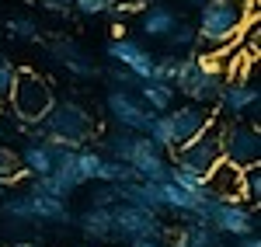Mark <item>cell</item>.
Segmentation results:
<instances>
[{"label":"cell","mask_w":261,"mask_h":247,"mask_svg":"<svg viewBox=\"0 0 261 247\" xmlns=\"http://www.w3.org/2000/svg\"><path fill=\"white\" fill-rule=\"evenodd\" d=\"M251 21V4L241 0H205L199 7V21H195V56H216L223 49H230L233 42L244 35Z\"/></svg>","instance_id":"1"},{"label":"cell","mask_w":261,"mask_h":247,"mask_svg":"<svg viewBox=\"0 0 261 247\" xmlns=\"http://www.w3.org/2000/svg\"><path fill=\"white\" fill-rule=\"evenodd\" d=\"M42 129H45V143L60 146V150H81L98 136L94 115L87 112V104L73 101V98L53 101V108L42 119Z\"/></svg>","instance_id":"2"},{"label":"cell","mask_w":261,"mask_h":247,"mask_svg":"<svg viewBox=\"0 0 261 247\" xmlns=\"http://www.w3.org/2000/svg\"><path fill=\"white\" fill-rule=\"evenodd\" d=\"M53 101H56V94H53L49 80L39 77L35 70H21V66H18V77H14L11 98H7L14 122H18V125L42 122V119H45V112L53 108Z\"/></svg>","instance_id":"3"},{"label":"cell","mask_w":261,"mask_h":247,"mask_svg":"<svg viewBox=\"0 0 261 247\" xmlns=\"http://www.w3.org/2000/svg\"><path fill=\"white\" fill-rule=\"evenodd\" d=\"M220 129H223V119L216 115V119L205 125L199 136H192V140H185L181 146H174L167 160H171L174 167H185V171H192V174H202V178H205V174L223 160Z\"/></svg>","instance_id":"4"},{"label":"cell","mask_w":261,"mask_h":247,"mask_svg":"<svg viewBox=\"0 0 261 247\" xmlns=\"http://www.w3.org/2000/svg\"><path fill=\"white\" fill-rule=\"evenodd\" d=\"M220 150H223V160L237 167H258L261 160V132H258V122H244V119H223V129H220Z\"/></svg>","instance_id":"5"},{"label":"cell","mask_w":261,"mask_h":247,"mask_svg":"<svg viewBox=\"0 0 261 247\" xmlns=\"http://www.w3.org/2000/svg\"><path fill=\"white\" fill-rule=\"evenodd\" d=\"M112 230H115V240H140V237H161L167 240V223L153 212H143V209L119 202L112 206Z\"/></svg>","instance_id":"6"},{"label":"cell","mask_w":261,"mask_h":247,"mask_svg":"<svg viewBox=\"0 0 261 247\" xmlns=\"http://www.w3.org/2000/svg\"><path fill=\"white\" fill-rule=\"evenodd\" d=\"M105 112L115 122V129H125V132H146V125L153 119V112L140 101L136 91H115V87L105 98Z\"/></svg>","instance_id":"7"},{"label":"cell","mask_w":261,"mask_h":247,"mask_svg":"<svg viewBox=\"0 0 261 247\" xmlns=\"http://www.w3.org/2000/svg\"><path fill=\"white\" fill-rule=\"evenodd\" d=\"M209 227L223 233V237H247V233H258V212L247 206V202H216L213 216H209Z\"/></svg>","instance_id":"8"},{"label":"cell","mask_w":261,"mask_h":247,"mask_svg":"<svg viewBox=\"0 0 261 247\" xmlns=\"http://www.w3.org/2000/svg\"><path fill=\"white\" fill-rule=\"evenodd\" d=\"M129 167L136 171V181H153V185H161V181L171 178V160H167V153L157 150L143 132H136V143H133V153H129Z\"/></svg>","instance_id":"9"},{"label":"cell","mask_w":261,"mask_h":247,"mask_svg":"<svg viewBox=\"0 0 261 247\" xmlns=\"http://www.w3.org/2000/svg\"><path fill=\"white\" fill-rule=\"evenodd\" d=\"M213 119H216V112H213V108H205V104H192V101L164 112V122H167V129H171L174 146H181L185 140H192V136H199Z\"/></svg>","instance_id":"10"},{"label":"cell","mask_w":261,"mask_h":247,"mask_svg":"<svg viewBox=\"0 0 261 247\" xmlns=\"http://www.w3.org/2000/svg\"><path fill=\"white\" fill-rule=\"evenodd\" d=\"M261 104V91L247 80H226L216 98V108H220L223 119H244L251 112H258Z\"/></svg>","instance_id":"11"},{"label":"cell","mask_w":261,"mask_h":247,"mask_svg":"<svg viewBox=\"0 0 261 247\" xmlns=\"http://www.w3.org/2000/svg\"><path fill=\"white\" fill-rule=\"evenodd\" d=\"M105 56L112 63H119V66H125V70H133L140 80H150L153 77V52H146L140 42L133 39H112L108 45H105Z\"/></svg>","instance_id":"12"},{"label":"cell","mask_w":261,"mask_h":247,"mask_svg":"<svg viewBox=\"0 0 261 247\" xmlns=\"http://www.w3.org/2000/svg\"><path fill=\"white\" fill-rule=\"evenodd\" d=\"M49 52H53V60L60 63L73 80H91V77H98L94 60H91L73 39H49Z\"/></svg>","instance_id":"13"},{"label":"cell","mask_w":261,"mask_h":247,"mask_svg":"<svg viewBox=\"0 0 261 247\" xmlns=\"http://www.w3.org/2000/svg\"><path fill=\"white\" fill-rule=\"evenodd\" d=\"M241 171L244 167L230 164V160H220V164L205 174L209 199H216V202H241Z\"/></svg>","instance_id":"14"},{"label":"cell","mask_w":261,"mask_h":247,"mask_svg":"<svg viewBox=\"0 0 261 247\" xmlns=\"http://www.w3.org/2000/svg\"><path fill=\"white\" fill-rule=\"evenodd\" d=\"M56 157H60V146H53V143H28L18 153L21 174H24V178H42V174H53Z\"/></svg>","instance_id":"15"},{"label":"cell","mask_w":261,"mask_h":247,"mask_svg":"<svg viewBox=\"0 0 261 247\" xmlns=\"http://www.w3.org/2000/svg\"><path fill=\"white\" fill-rule=\"evenodd\" d=\"M77 227L87 240L94 244H115V230H112V209L105 206H91L77 216Z\"/></svg>","instance_id":"16"},{"label":"cell","mask_w":261,"mask_h":247,"mask_svg":"<svg viewBox=\"0 0 261 247\" xmlns=\"http://www.w3.org/2000/svg\"><path fill=\"white\" fill-rule=\"evenodd\" d=\"M171 247H223L226 244V237L216 233V230L209 227V223H181L174 233H167Z\"/></svg>","instance_id":"17"},{"label":"cell","mask_w":261,"mask_h":247,"mask_svg":"<svg viewBox=\"0 0 261 247\" xmlns=\"http://www.w3.org/2000/svg\"><path fill=\"white\" fill-rule=\"evenodd\" d=\"M122 202L143 209V212H153V216H164L161 185H153V181H129V185H122Z\"/></svg>","instance_id":"18"},{"label":"cell","mask_w":261,"mask_h":247,"mask_svg":"<svg viewBox=\"0 0 261 247\" xmlns=\"http://www.w3.org/2000/svg\"><path fill=\"white\" fill-rule=\"evenodd\" d=\"M174 87L171 84H157V80H143L140 84V101L153 112V115H164L167 108H174Z\"/></svg>","instance_id":"19"},{"label":"cell","mask_w":261,"mask_h":247,"mask_svg":"<svg viewBox=\"0 0 261 247\" xmlns=\"http://www.w3.org/2000/svg\"><path fill=\"white\" fill-rule=\"evenodd\" d=\"M178 21L181 18L171 11V7H161V4L143 7V35H150V39H164V35H167Z\"/></svg>","instance_id":"20"},{"label":"cell","mask_w":261,"mask_h":247,"mask_svg":"<svg viewBox=\"0 0 261 247\" xmlns=\"http://www.w3.org/2000/svg\"><path fill=\"white\" fill-rule=\"evenodd\" d=\"M199 199H205V195H192V191L178 188L174 181H161V206H164V212H174V216L192 212Z\"/></svg>","instance_id":"21"},{"label":"cell","mask_w":261,"mask_h":247,"mask_svg":"<svg viewBox=\"0 0 261 247\" xmlns=\"http://www.w3.org/2000/svg\"><path fill=\"white\" fill-rule=\"evenodd\" d=\"M98 185H129V181H136V171L125 164V160H112V157H101L98 164V178H94Z\"/></svg>","instance_id":"22"},{"label":"cell","mask_w":261,"mask_h":247,"mask_svg":"<svg viewBox=\"0 0 261 247\" xmlns=\"http://www.w3.org/2000/svg\"><path fill=\"white\" fill-rule=\"evenodd\" d=\"M133 143H136V132H125V129H112L101 146H105V153L101 157H112V160H125L129 164V153H133Z\"/></svg>","instance_id":"23"},{"label":"cell","mask_w":261,"mask_h":247,"mask_svg":"<svg viewBox=\"0 0 261 247\" xmlns=\"http://www.w3.org/2000/svg\"><path fill=\"white\" fill-rule=\"evenodd\" d=\"M7 219H14L18 227H32L35 219H32V195H28V188L18 191V195H11V199H4V209H0Z\"/></svg>","instance_id":"24"},{"label":"cell","mask_w":261,"mask_h":247,"mask_svg":"<svg viewBox=\"0 0 261 247\" xmlns=\"http://www.w3.org/2000/svg\"><path fill=\"white\" fill-rule=\"evenodd\" d=\"M167 45H171V52L174 56H185V52H195V42H199V35H195V24H188V21H178L167 35Z\"/></svg>","instance_id":"25"},{"label":"cell","mask_w":261,"mask_h":247,"mask_svg":"<svg viewBox=\"0 0 261 247\" xmlns=\"http://www.w3.org/2000/svg\"><path fill=\"white\" fill-rule=\"evenodd\" d=\"M73 164H77V178H81V185H91V181L98 178L101 150H94V146H81V150H73Z\"/></svg>","instance_id":"26"},{"label":"cell","mask_w":261,"mask_h":247,"mask_svg":"<svg viewBox=\"0 0 261 247\" xmlns=\"http://www.w3.org/2000/svg\"><path fill=\"white\" fill-rule=\"evenodd\" d=\"M7 35L18 42H39V21L28 18V14H18V18L7 21Z\"/></svg>","instance_id":"27"},{"label":"cell","mask_w":261,"mask_h":247,"mask_svg":"<svg viewBox=\"0 0 261 247\" xmlns=\"http://www.w3.org/2000/svg\"><path fill=\"white\" fill-rule=\"evenodd\" d=\"M167 181H174L178 188L192 191V195H205V199H209V191H205V178H202V174H192V171H185V167L171 164V178H167Z\"/></svg>","instance_id":"28"},{"label":"cell","mask_w":261,"mask_h":247,"mask_svg":"<svg viewBox=\"0 0 261 247\" xmlns=\"http://www.w3.org/2000/svg\"><path fill=\"white\" fill-rule=\"evenodd\" d=\"M24 174H21V164H18V153L11 150V146L0 143V181H7V185H14L21 181Z\"/></svg>","instance_id":"29"},{"label":"cell","mask_w":261,"mask_h":247,"mask_svg":"<svg viewBox=\"0 0 261 247\" xmlns=\"http://www.w3.org/2000/svg\"><path fill=\"white\" fill-rule=\"evenodd\" d=\"M108 84L115 87V91H140V77L133 73V70H125V66H119V63H112L108 66Z\"/></svg>","instance_id":"30"},{"label":"cell","mask_w":261,"mask_h":247,"mask_svg":"<svg viewBox=\"0 0 261 247\" xmlns=\"http://www.w3.org/2000/svg\"><path fill=\"white\" fill-rule=\"evenodd\" d=\"M261 199V174L258 167H244L241 171V202H258Z\"/></svg>","instance_id":"31"},{"label":"cell","mask_w":261,"mask_h":247,"mask_svg":"<svg viewBox=\"0 0 261 247\" xmlns=\"http://www.w3.org/2000/svg\"><path fill=\"white\" fill-rule=\"evenodd\" d=\"M14 77H18V66L7 60V56H0V104H7V98H11Z\"/></svg>","instance_id":"32"},{"label":"cell","mask_w":261,"mask_h":247,"mask_svg":"<svg viewBox=\"0 0 261 247\" xmlns=\"http://www.w3.org/2000/svg\"><path fill=\"white\" fill-rule=\"evenodd\" d=\"M70 11H77V14H84V18H101V14L112 11V0H73Z\"/></svg>","instance_id":"33"},{"label":"cell","mask_w":261,"mask_h":247,"mask_svg":"<svg viewBox=\"0 0 261 247\" xmlns=\"http://www.w3.org/2000/svg\"><path fill=\"white\" fill-rule=\"evenodd\" d=\"M122 202V185H98V191H94V199H91V206H119Z\"/></svg>","instance_id":"34"},{"label":"cell","mask_w":261,"mask_h":247,"mask_svg":"<svg viewBox=\"0 0 261 247\" xmlns=\"http://www.w3.org/2000/svg\"><path fill=\"white\" fill-rule=\"evenodd\" d=\"M45 11H53V14H66L70 7H73V0H39Z\"/></svg>","instance_id":"35"},{"label":"cell","mask_w":261,"mask_h":247,"mask_svg":"<svg viewBox=\"0 0 261 247\" xmlns=\"http://www.w3.org/2000/svg\"><path fill=\"white\" fill-rule=\"evenodd\" d=\"M129 247H171L161 237H140V240H129Z\"/></svg>","instance_id":"36"},{"label":"cell","mask_w":261,"mask_h":247,"mask_svg":"<svg viewBox=\"0 0 261 247\" xmlns=\"http://www.w3.org/2000/svg\"><path fill=\"white\" fill-rule=\"evenodd\" d=\"M237 247H261L258 233H247V237H237Z\"/></svg>","instance_id":"37"},{"label":"cell","mask_w":261,"mask_h":247,"mask_svg":"<svg viewBox=\"0 0 261 247\" xmlns=\"http://www.w3.org/2000/svg\"><path fill=\"white\" fill-rule=\"evenodd\" d=\"M11 247H45V244H32V240H21V244H11Z\"/></svg>","instance_id":"38"},{"label":"cell","mask_w":261,"mask_h":247,"mask_svg":"<svg viewBox=\"0 0 261 247\" xmlns=\"http://www.w3.org/2000/svg\"><path fill=\"white\" fill-rule=\"evenodd\" d=\"M185 4H188V7H202L205 0H185Z\"/></svg>","instance_id":"39"},{"label":"cell","mask_w":261,"mask_h":247,"mask_svg":"<svg viewBox=\"0 0 261 247\" xmlns=\"http://www.w3.org/2000/svg\"><path fill=\"white\" fill-rule=\"evenodd\" d=\"M7 188H11V185H7V181H0V195H4V191H7Z\"/></svg>","instance_id":"40"},{"label":"cell","mask_w":261,"mask_h":247,"mask_svg":"<svg viewBox=\"0 0 261 247\" xmlns=\"http://www.w3.org/2000/svg\"><path fill=\"white\" fill-rule=\"evenodd\" d=\"M241 4H251V0H241Z\"/></svg>","instance_id":"41"}]
</instances>
